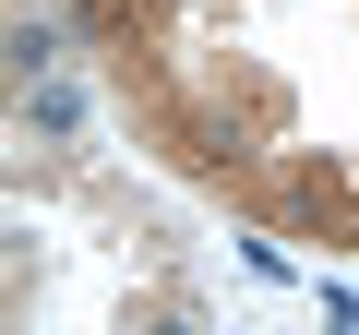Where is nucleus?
I'll list each match as a JSON object with an SVG mask.
<instances>
[{
    "label": "nucleus",
    "instance_id": "f257e3e1",
    "mask_svg": "<svg viewBox=\"0 0 359 335\" xmlns=\"http://www.w3.org/2000/svg\"><path fill=\"white\" fill-rule=\"evenodd\" d=\"M48 60H60V36H48V25H36V13H25V25H13V72H25V84H36V72H48Z\"/></svg>",
    "mask_w": 359,
    "mask_h": 335
}]
</instances>
